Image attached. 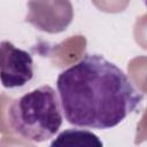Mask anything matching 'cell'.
Masks as SVG:
<instances>
[{
  "mask_svg": "<svg viewBox=\"0 0 147 147\" xmlns=\"http://www.w3.org/2000/svg\"><path fill=\"white\" fill-rule=\"evenodd\" d=\"M62 113L59 94L52 86L41 85L15 98L8 107L7 118L17 136L39 144L59 132Z\"/></svg>",
  "mask_w": 147,
  "mask_h": 147,
  "instance_id": "2",
  "label": "cell"
},
{
  "mask_svg": "<svg viewBox=\"0 0 147 147\" xmlns=\"http://www.w3.org/2000/svg\"><path fill=\"white\" fill-rule=\"evenodd\" d=\"M56 88L67 122L95 130L117 126L144 100L129 76L100 54H85L61 71Z\"/></svg>",
  "mask_w": 147,
  "mask_h": 147,
  "instance_id": "1",
  "label": "cell"
},
{
  "mask_svg": "<svg viewBox=\"0 0 147 147\" xmlns=\"http://www.w3.org/2000/svg\"><path fill=\"white\" fill-rule=\"evenodd\" d=\"M0 49L2 86L11 90L26 85L33 78V59L31 54L8 40L1 41Z\"/></svg>",
  "mask_w": 147,
  "mask_h": 147,
  "instance_id": "4",
  "label": "cell"
},
{
  "mask_svg": "<svg viewBox=\"0 0 147 147\" xmlns=\"http://www.w3.org/2000/svg\"><path fill=\"white\" fill-rule=\"evenodd\" d=\"M69 146V147H102L103 142L99 137L87 130L68 129L62 131L52 142L51 147Z\"/></svg>",
  "mask_w": 147,
  "mask_h": 147,
  "instance_id": "5",
  "label": "cell"
},
{
  "mask_svg": "<svg viewBox=\"0 0 147 147\" xmlns=\"http://www.w3.org/2000/svg\"><path fill=\"white\" fill-rule=\"evenodd\" d=\"M25 22L47 33L64 31L74 18L70 0H29Z\"/></svg>",
  "mask_w": 147,
  "mask_h": 147,
  "instance_id": "3",
  "label": "cell"
}]
</instances>
